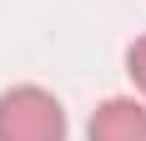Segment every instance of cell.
Masks as SVG:
<instances>
[{
    "instance_id": "cell-3",
    "label": "cell",
    "mask_w": 146,
    "mask_h": 141,
    "mask_svg": "<svg viewBox=\"0 0 146 141\" xmlns=\"http://www.w3.org/2000/svg\"><path fill=\"white\" fill-rule=\"evenodd\" d=\"M126 76H131V86L146 96V35H136L126 45Z\"/></svg>"
},
{
    "instance_id": "cell-1",
    "label": "cell",
    "mask_w": 146,
    "mask_h": 141,
    "mask_svg": "<svg viewBox=\"0 0 146 141\" xmlns=\"http://www.w3.org/2000/svg\"><path fill=\"white\" fill-rule=\"evenodd\" d=\"M0 141H66V111L45 86H10L0 96Z\"/></svg>"
},
{
    "instance_id": "cell-2",
    "label": "cell",
    "mask_w": 146,
    "mask_h": 141,
    "mask_svg": "<svg viewBox=\"0 0 146 141\" xmlns=\"http://www.w3.org/2000/svg\"><path fill=\"white\" fill-rule=\"evenodd\" d=\"M86 141H146V106L131 96H111L96 106Z\"/></svg>"
}]
</instances>
